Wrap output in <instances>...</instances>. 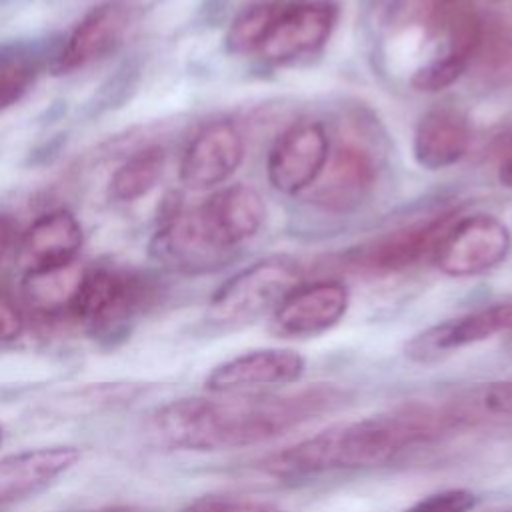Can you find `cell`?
I'll use <instances>...</instances> for the list:
<instances>
[{"label":"cell","mask_w":512,"mask_h":512,"mask_svg":"<svg viewBox=\"0 0 512 512\" xmlns=\"http://www.w3.org/2000/svg\"><path fill=\"white\" fill-rule=\"evenodd\" d=\"M132 10L122 0H106L90 8L72 28L52 62L54 74H70L114 52L128 32Z\"/></svg>","instance_id":"8fae6325"},{"label":"cell","mask_w":512,"mask_h":512,"mask_svg":"<svg viewBox=\"0 0 512 512\" xmlns=\"http://www.w3.org/2000/svg\"><path fill=\"white\" fill-rule=\"evenodd\" d=\"M38 68L26 54H0V112L18 104L34 86Z\"/></svg>","instance_id":"cb8c5ba5"},{"label":"cell","mask_w":512,"mask_h":512,"mask_svg":"<svg viewBox=\"0 0 512 512\" xmlns=\"http://www.w3.org/2000/svg\"><path fill=\"white\" fill-rule=\"evenodd\" d=\"M16 236V226L12 222V218L0 214V258L6 254V250L12 246Z\"/></svg>","instance_id":"f546056e"},{"label":"cell","mask_w":512,"mask_h":512,"mask_svg":"<svg viewBox=\"0 0 512 512\" xmlns=\"http://www.w3.org/2000/svg\"><path fill=\"white\" fill-rule=\"evenodd\" d=\"M376 174V162L366 148L340 144L330 152L324 170L306 192L312 204L326 212H350L372 192Z\"/></svg>","instance_id":"4fadbf2b"},{"label":"cell","mask_w":512,"mask_h":512,"mask_svg":"<svg viewBox=\"0 0 512 512\" xmlns=\"http://www.w3.org/2000/svg\"><path fill=\"white\" fill-rule=\"evenodd\" d=\"M346 402L340 388L318 384L288 394L188 396L156 408L150 438L172 450L218 452L272 440Z\"/></svg>","instance_id":"6da1fadb"},{"label":"cell","mask_w":512,"mask_h":512,"mask_svg":"<svg viewBox=\"0 0 512 512\" xmlns=\"http://www.w3.org/2000/svg\"><path fill=\"white\" fill-rule=\"evenodd\" d=\"M482 404L490 414L512 416V378L492 382L482 396Z\"/></svg>","instance_id":"f1b7e54d"},{"label":"cell","mask_w":512,"mask_h":512,"mask_svg":"<svg viewBox=\"0 0 512 512\" xmlns=\"http://www.w3.org/2000/svg\"><path fill=\"white\" fill-rule=\"evenodd\" d=\"M196 210L214 240L232 252L250 240L266 218L262 196L248 184L224 186L196 206Z\"/></svg>","instance_id":"9a60e30c"},{"label":"cell","mask_w":512,"mask_h":512,"mask_svg":"<svg viewBox=\"0 0 512 512\" xmlns=\"http://www.w3.org/2000/svg\"><path fill=\"white\" fill-rule=\"evenodd\" d=\"M462 420V414L426 404H406L384 414L326 428L262 460L268 474L306 478L334 470L372 468L398 452L430 442Z\"/></svg>","instance_id":"7a4b0ae2"},{"label":"cell","mask_w":512,"mask_h":512,"mask_svg":"<svg viewBox=\"0 0 512 512\" xmlns=\"http://www.w3.org/2000/svg\"><path fill=\"white\" fill-rule=\"evenodd\" d=\"M0 444H2V428H0Z\"/></svg>","instance_id":"d6a6232c"},{"label":"cell","mask_w":512,"mask_h":512,"mask_svg":"<svg viewBox=\"0 0 512 512\" xmlns=\"http://www.w3.org/2000/svg\"><path fill=\"white\" fill-rule=\"evenodd\" d=\"M84 236L78 218L70 210H50L38 216L22 234L18 262L26 272L60 268L76 262Z\"/></svg>","instance_id":"2e32d148"},{"label":"cell","mask_w":512,"mask_h":512,"mask_svg":"<svg viewBox=\"0 0 512 512\" xmlns=\"http://www.w3.org/2000/svg\"><path fill=\"white\" fill-rule=\"evenodd\" d=\"M478 498L474 492L464 488H450L434 492L402 512H470L476 506Z\"/></svg>","instance_id":"484cf974"},{"label":"cell","mask_w":512,"mask_h":512,"mask_svg":"<svg viewBox=\"0 0 512 512\" xmlns=\"http://www.w3.org/2000/svg\"><path fill=\"white\" fill-rule=\"evenodd\" d=\"M454 222V214H438L432 220L402 228L374 242L354 260L358 266L372 272H400L434 252L446 228Z\"/></svg>","instance_id":"d6986e66"},{"label":"cell","mask_w":512,"mask_h":512,"mask_svg":"<svg viewBox=\"0 0 512 512\" xmlns=\"http://www.w3.org/2000/svg\"><path fill=\"white\" fill-rule=\"evenodd\" d=\"M350 292L338 280L298 284L272 312L270 328L280 338H308L334 328L346 314Z\"/></svg>","instance_id":"9c48e42d"},{"label":"cell","mask_w":512,"mask_h":512,"mask_svg":"<svg viewBox=\"0 0 512 512\" xmlns=\"http://www.w3.org/2000/svg\"><path fill=\"white\" fill-rule=\"evenodd\" d=\"M302 284L298 264L288 258H262L230 276L210 298L206 320L216 328H238L274 312Z\"/></svg>","instance_id":"3957f363"},{"label":"cell","mask_w":512,"mask_h":512,"mask_svg":"<svg viewBox=\"0 0 512 512\" xmlns=\"http://www.w3.org/2000/svg\"><path fill=\"white\" fill-rule=\"evenodd\" d=\"M304 358L288 348H262L238 354L210 370L206 388L216 394H240L300 380Z\"/></svg>","instance_id":"5bb4252c"},{"label":"cell","mask_w":512,"mask_h":512,"mask_svg":"<svg viewBox=\"0 0 512 512\" xmlns=\"http://www.w3.org/2000/svg\"><path fill=\"white\" fill-rule=\"evenodd\" d=\"M166 168V150L158 144L130 154L112 174L108 194L116 202H136L150 194Z\"/></svg>","instance_id":"44dd1931"},{"label":"cell","mask_w":512,"mask_h":512,"mask_svg":"<svg viewBox=\"0 0 512 512\" xmlns=\"http://www.w3.org/2000/svg\"><path fill=\"white\" fill-rule=\"evenodd\" d=\"M150 296L152 290L144 278L122 270L96 268L84 272L70 316L94 336H116L128 328Z\"/></svg>","instance_id":"277c9868"},{"label":"cell","mask_w":512,"mask_h":512,"mask_svg":"<svg viewBox=\"0 0 512 512\" xmlns=\"http://www.w3.org/2000/svg\"><path fill=\"white\" fill-rule=\"evenodd\" d=\"M468 70L476 72L486 84H508L512 80V32L502 20L482 16Z\"/></svg>","instance_id":"7402d4cb"},{"label":"cell","mask_w":512,"mask_h":512,"mask_svg":"<svg viewBox=\"0 0 512 512\" xmlns=\"http://www.w3.org/2000/svg\"><path fill=\"white\" fill-rule=\"evenodd\" d=\"M24 332V316L16 302L0 292V344H10L18 340Z\"/></svg>","instance_id":"4316f807"},{"label":"cell","mask_w":512,"mask_h":512,"mask_svg":"<svg viewBox=\"0 0 512 512\" xmlns=\"http://www.w3.org/2000/svg\"><path fill=\"white\" fill-rule=\"evenodd\" d=\"M476 2H500V0H476Z\"/></svg>","instance_id":"1f68e13d"},{"label":"cell","mask_w":512,"mask_h":512,"mask_svg":"<svg viewBox=\"0 0 512 512\" xmlns=\"http://www.w3.org/2000/svg\"><path fill=\"white\" fill-rule=\"evenodd\" d=\"M330 156V138L316 120H302L286 128L272 144L266 176L280 194L306 192L320 176Z\"/></svg>","instance_id":"ba28073f"},{"label":"cell","mask_w":512,"mask_h":512,"mask_svg":"<svg viewBox=\"0 0 512 512\" xmlns=\"http://www.w3.org/2000/svg\"><path fill=\"white\" fill-rule=\"evenodd\" d=\"M82 276L84 270L76 262L50 270L26 272L22 282L24 300L38 314H70Z\"/></svg>","instance_id":"ffe728a7"},{"label":"cell","mask_w":512,"mask_h":512,"mask_svg":"<svg viewBox=\"0 0 512 512\" xmlns=\"http://www.w3.org/2000/svg\"><path fill=\"white\" fill-rule=\"evenodd\" d=\"M80 460V450L70 444L26 448L0 458V502L30 496Z\"/></svg>","instance_id":"e0dca14e"},{"label":"cell","mask_w":512,"mask_h":512,"mask_svg":"<svg viewBox=\"0 0 512 512\" xmlns=\"http://www.w3.org/2000/svg\"><path fill=\"white\" fill-rule=\"evenodd\" d=\"M278 4L280 2H256L236 14L226 32V48L236 56H256L276 16Z\"/></svg>","instance_id":"603a6c76"},{"label":"cell","mask_w":512,"mask_h":512,"mask_svg":"<svg viewBox=\"0 0 512 512\" xmlns=\"http://www.w3.org/2000/svg\"><path fill=\"white\" fill-rule=\"evenodd\" d=\"M244 160V138L230 120L204 124L184 148L180 182L188 190H210L224 184Z\"/></svg>","instance_id":"30bf717a"},{"label":"cell","mask_w":512,"mask_h":512,"mask_svg":"<svg viewBox=\"0 0 512 512\" xmlns=\"http://www.w3.org/2000/svg\"><path fill=\"white\" fill-rule=\"evenodd\" d=\"M468 66L464 56L444 48L442 54L434 56L414 72L412 86L420 92H440L460 80L468 72Z\"/></svg>","instance_id":"d4e9b609"},{"label":"cell","mask_w":512,"mask_h":512,"mask_svg":"<svg viewBox=\"0 0 512 512\" xmlns=\"http://www.w3.org/2000/svg\"><path fill=\"white\" fill-rule=\"evenodd\" d=\"M512 252L508 226L492 214H470L454 220L438 240L432 260L452 278H470L500 266Z\"/></svg>","instance_id":"5b68a950"},{"label":"cell","mask_w":512,"mask_h":512,"mask_svg":"<svg viewBox=\"0 0 512 512\" xmlns=\"http://www.w3.org/2000/svg\"><path fill=\"white\" fill-rule=\"evenodd\" d=\"M472 130L464 114L454 108H432L420 116L412 154L424 170H444L458 164L470 150Z\"/></svg>","instance_id":"ac0fdd59"},{"label":"cell","mask_w":512,"mask_h":512,"mask_svg":"<svg viewBox=\"0 0 512 512\" xmlns=\"http://www.w3.org/2000/svg\"><path fill=\"white\" fill-rule=\"evenodd\" d=\"M498 178H500L502 186L512 188V152H510V154H506V156H504V160L500 162Z\"/></svg>","instance_id":"4dcf8cb0"},{"label":"cell","mask_w":512,"mask_h":512,"mask_svg":"<svg viewBox=\"0 0 512 512\" xmlns=\"http://www.w3.org/2000/svg\"><path fill=\"white\" fill-rule=\"evenodd\" d=\"M188 512H278L272 504L244 500V498H220L196 504Z\"/></svg>","instance_id":"83f0119b"},{"label":"cell","mask_w":512,"mask_h":512,"mask_svg":"<svg viewBox=\"0 0 512 512\" xmlns=\"http://www.w3.org/2000/svg\"><path fill=\"white\" fill-rule=\"evenodd\" d=\"M338 22V6L330 0L280 2L258 58L270 64H292L318 54Z\"/></svg>","instance_id":"8992f818"},{"label":"cell","mask_w":512,"mask_h":512,"mask_svg":"<svg viewBox=\"0 0 512 512\" xmlns=\"http://www.w3.org/2000/svg\"><path fill=\"white\" fill-rule=\"evenodd\" d=\"M500 332H512V302L478 308L422 330L406 344V356L414 362H434Z\"/></svg>","instance_id":"7c38bea8"},{"label":"cell","mask_w":512,"mask_h":512,"mask_svg":"<svg viewBox=\"0 0 512 512\" xmlns=\"http://www.w3.org/2000/svg\"><path fill=\"white\" fill-rule=\"evenodd\" d=\"M112 512H118V510H112Z\"/></svg>","instance_id":"836d02e7"},{"label":"cell","mask_w":512,"mask_h":512,"mask_svg":"<svg viewBox=\"0 0 512 512\" xmlns=\"http://www.w3.org/2000/svg\"><path fill=\"white\" fill-rule=\"evenodd\" d=\"M148 252L158 264L180 274L216 272L236 254L214 240L196 208L166 214L150 238Z\"/></svg>","instance_id":"52a82bcc"}]
</instances>
